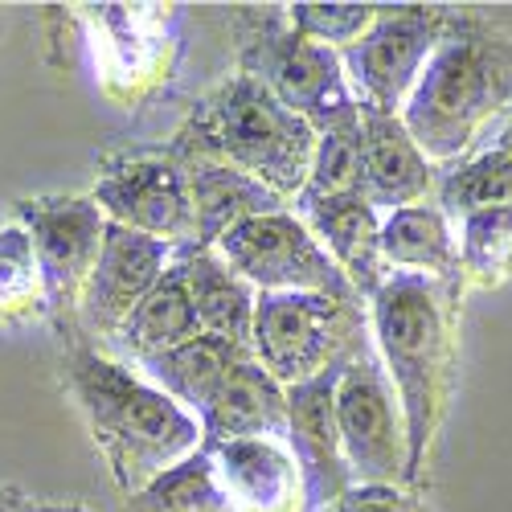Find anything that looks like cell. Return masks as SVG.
Masks as SVG:
<instances>
[{"mask_svg": "<svg viewBox=\"0 0 512 512\" xmlns=\"http://www.w3.org/2000/svg\"><path fill=\"white\" fill-rule=\"evenodd\" d=\"M459 291V283L426 275H386L365 304L373 353L390 377L406 422V488L422 484L451 398Z\"/></svg>", "mask_w": 512, "mask_h": 512, "instance_id": "6da1fadb", "label": "cell"}, {"mask_svg": "<svg viewBox=\"0 0 512 512\" xmlns=\"http://www.w3.org/2000/svg\"><path fill=\"white\" fill-rule=\"evenodd\" d=\"M398 119L439 173L484 152L512 119V37L480 17L451 13Z\"/></svg>", "mask_w": 512, "mask_h": 512, "instance_id": "7a4b0ae2", "label": "cell"}, {"mask_svg": "<svg viewBox=\"0 0 512 512\" xmlns=\"http://www.w3.org/2000/svg\"><path fill=\"white\" fill-rule=\"evenodd\" d=\"M66 381L123 496H136L205 443L201 422L185 406L156 390L136 365L87 340L70 345Z\"/></svg>", "mask_w": 512, "mask_h": 512, "instance_id": "3957f363", "label": "cell"}, {"mask_svg": "<svg viewBox=\"0 0 512 512\" xmlns=\"http://www.w3.org/2000/svg\"><path fill=\"white\" fill-rule=\"evenodd\" d=\"M168 148L177 156L222 160L291 205L308 181L316 127L287 111L259 78L238 70L193 107Z\"/></svg>", "mask_w": 512, "mask_h": 512, "instance_id": "277c9868", "label": "cell"}, {"mask_svg": "<svg viewBox=\"0 0 512 512\" xmlns=\"http://www.w3.org/2000/svg\"><path fill=\"white\" fill-rule=\"evenodd\" d=\"M373 349L369 312L361 300L336 295H259L250 353L283 390L320 373L345 369Z\"/></svg>", "mask_w": 512, "mask_h": 512, "instance_id": "5b68a950", "label": "cell"}, {"mask_svg": "<svg viewBox=\"0 0 512 512\" xmlns=\"http://www.w3.org/2000/svg\"><path fill=\"white\" fill-rule=\"evenodd\" d=\"M238 70L259 78L263 87L300 119H308L316 132L324 123L357 111L340 54L316 46L304 33H295L287 9H238Z\"/></svg>", "mask_w": 512, "mask_h": 512, "instance_id": "8992f818", "label": "cell"}, {"mask_svg": "<svg viewBox=\"0 0 512 512\" xmlns=\"http://www.w3.org/2000/svg\"><path fill=\"white\" fill-rule=\"evenodd\" d=\"M447 25L451 9L439 5H377L365 37L340 54L353 103L369 115H402Z\"/></svg>", "mask_w": 512, "mask_h": 512, "instance_id": "52a82bcc", "label": "cell"}, {"mask_svg": "<svg viewBox=\"0 0 512 512\" xmlns=\"http://www.w3.org/2000/svg\"><path fill=\"white\" fill-rule=\"evenodd\" d=\"M213 250L259 295L308 291V295H336V300H361L295 209H275L263 213V218H250L230 234H222Z\"/></svg>", "mask_w": 512, "mask_h": 512, "instance_id": "ba28073f", "label": "cell"}, {"mask_svg": "<svg viewBox=\"0 0 512 512\" xmlns=\"http://www.w3.org/2000/svg\"><path fill=\"white\" fill-rule=\"evenodd\" d=\"M91 197L111 226L144 234L173 250L197 246L189 177L173 148L107 156Z\"/></svg>", "mask_w": 512, "mask_h": 512, "instance_id": "9c48e42d", "label": "cell"}, {"mask_svg": "<svg viewBox=\"0 0 512 512\" xmlns=\"http://www.w3.org/2000/svg\"><path fill=\"white\" fill-rule=\"evenodd\" d=\"M332 410L353 484L406 488V422L398 394L373 349L340 369Z\"/></svg>", "mask_w": 512, "mask_h": 512, "instance_id": "30bf717a", "label": "cell"}, {"mask_svg": "<svg viewBox=\"0 0 512 512\" xmlns=\"http://www.w3.org/2000/svg\"><path fill=\"white\" fill-rule=\"evenodd\" d=\"M13 222H21L33 238L50 316L78 328L82 291H87L107 238L103 209L95 197H25L13 205Z\"/></svg>", "mask_w": 512, "mask_h": 512, "instance_id": "8fae6325", "label": "cell"}, {"mask_svg": "<svg viewBox=\"0 0 512 512\" xmlns=\"http://www.w3.org/2000/svg\"><path fill=\"white\" fill-rule=\"evenodd\" d=\"M173 259H177L173 246L107 222L99 263H95L87 291H82V304H78V336H99L111 345L119 328L127 324V316H132L144 295L156 287V279L173 267Z\"/></svg>", "mask_w": 512, "mask_h": 512, "instance_id": "7c38bea8", "label": "cell"}, {"mask_svg": "<svg viewBox=\"0 0 512 512\" xmlns=\"http://www.w3.org/2000/svg\"><path fill=\"white\" fill-rule=\"evenodd\" d=\"M336 377L340 369L320 373L287 390V439L283 443L304 484V512H324L353 488L349 463H345L340 435H336V410H332Z\"/></svg>", "mask_w": 512, "mask_h": 512, "instance_id": "4fadbf2b", "label": "cell"}, {"mask_svg": "<svg viewBox=\"0 0 512 512\" xmlns=\"http://www.w3.org/2000/svg\"><path fill=\"white\" fill-rule=\"evenodd\" d=\"M87 25L95 37V58L107 78V91H140L168 70V50L177 46L168 13L156 5H87Z\"/></svg>", "mask_w": 512, "mask_h": 512, "instance_id": "5bb4252c", "label": "cell"}, {"mask_svg": "<svg viewBox=\"0 0 512 512\" xmlns=\"http://www.w3.org/2000/svg\"><path fill=\"white\" fill-rule=\"evenodd\" d=\"M439 168L418 152L398 115L361 111V197L386 218L435 197Z\"/></svg>", "mask_w": 512, "mask_h": 512, "instance_id": "9a60e30c", "label": "cell"}, {"mask_svg": "<svg viewBox=\"0 0 512 512\" xmlns=\"http://www.w3.org/2000/svg\"><path fill=\"white\" fill-rule=\"evenodd\" d=\"M205 451L234 512H304V484L283 439H234Z\"/></svg>", "mask_w": 512, "mask_h": 512, "instance_id": "2e32d148", "label": "cell"}, {"mask_svg": "<svg viewBox=\"0 0 512 512\" xmlns=\"http://www.w3.org/2000/svg\"><path fill=\"white\" fill-rule=\"evenodd\" d=\"M295 213L304 218L312 238L328 250V259L340 267L349 287L361 295V304H369L390 275L386 263H381V213L361 193L312 201Z\"/></svg>", "mask_w": 512, "mask_h": 512, "instance_id": "e0dca14e", "label": "cell"}, {"mask_svg": "<svg viewBox=\"0 0 512 512\" xmlns=\"http://www.w3.org/2000/svg\"><path fill=\"white\" fill-rule=\"evenodd\" d=\"M201 435V447L234 439H287V390L254 357H242L222 381L213 406L201 414Z\"/></svg>", "mask_w": 512, "mask_h": 512, "instance_id": "ac0fdd59", "label": "cell"}, {"mask_svg": "<svg viewBox=\"0 0 512 512\" xmlns=\"http://www.w3.org/2000/svg\"><path fill=\"white\" fill-rule=\"evenodd\" d=\"M185 177H189V197H193V222H197V246L213 250L222 234L234 226L263 218L275 209H291L283 197H275L267 185L254 177L238 173V168L222 160H205V156H181Z\"/></svg>", "mask_w": 512, "mask_h": 512, "instance_id": "d6986e66", "label": "cell"}, {"mask_svg": "<svg viewBox=\"0 0 512 512\" xmlns=\"http://www.w3.org/2000/svg\"><path fill=\"white\" fill-rule=\"evenodd\" d=\"M381 263H386L390 275H426V279L459 283L455 222L435 201L386 213L381 218Z\"/></svg>", "mask_w": 512, "mask_h": 512, "instance_id": "ffe728a7", "label": "cell"}, {"mask_svg": "<svg viewBox=\"0 0 512 512\" xmlns=\"http://www.w3.org/2000/svg\"><path fill=\"white\" fill-rule=\"evenodd\" d=\"M181 263H185V283H189V300H193L201 336H213V340H226V345L250 349L259 291H254L238 271H230L218 259V250L185 246Z\"/></svg>", "mask_w": 512, "mask_h": 512, "instance_id": "44dd1931", "label": "cell"}, {"mask_svg": "<svg viewBox=\"0 0 512 512\" xmlns=\"http://www.w3.org/2000/svg\"><path fill=\"white\" fill-rule=\"evenodd\" d=\"M201 336V324H197V312H193V300H189V283H185V263H181V250L173 267H168L156 287L140 300V308L127 316V324L119 328V336L111 340L119 361L127 365H140L148 357H160L168 349L185 345V340Z\"/></svg>", "mask_w": 512, "mask_h": 512, "instance_id": "7402d4cb", "label": "cell"}, {"mask_svg": "<svg viewBox=\"0 0 512 512\" xmlns=\"http://www.w3.org/2000/svg\"><path fill=\"white\" fill-rule=\"evenodd\" d=\"M242 357H254V353L238 349V345H226V340H213V336H193L177 349L140 361L136 369L152 381L156 390H164L177 406H185L201 422V414L213 406L222 381L230 377V369Z\"/></svg>", "mask_w": 512, "mask_h": 512, "instance_id": "603a6c76", "label": "cell"}, {"mask_svg": "<svg viewBox=\"0 0 512 512\" xmlns=\"http://www.w3.org/2000/svg\"><path fill=\"white\" fill-rule=\"evenodd\" d=\"M435 205L451 222L480 209H512V156L484 148L443 168V177L435 185Z\"/></svg>", "mask_w": 512, "mask_h": 512, "instance_id": "cb8c5ba5", "label": "cell"}, {"mask_svg": "<svg viewBox=\"0 0 512 512\" xmlns=\"http://www.w3.org/2000/svg\"><path fill=\"white\" fill-rule=\"evenodd\" d=\"M345 193H361V107L345 111L316 132V152H312L304 193L291 205L300 209V205L345 197Z\"/></svg>", "mask_w": 512, "mask_h": 512, "instance_id": "d4e9b609", "label": "cell"}, {"mask_svg": "<svg viewBox=\"0 0 512 512\" xmlns=\"http://www.w3.org/2000/svg\"><path fill=\"white\" fill-rule=\"evenodd\" d=\"M127 512H234V508L218 484L209 451L197 447L189 459L160 472L148 488L127 496Z\"/></svg>", "mask_w": 512, "mask_h": 512, "instance_id": "484cf974", "label": "cell"}, {"mask_svg": "<svg viewBox=\"0 0 512 512\" xmlns=\"http://www.w3.org/2000/svg\"><path fill=\"white\" fill-rule=\"evenodd\" d=\"M46 316L50 300L33 238L21 222H5L0 226V324H33Z\"/></svg>", "mask_w": 512, "mask_h": 512, "instance_id": "4316f807", "label": "cell"}, {"mask_svg": "<svg viewBox=\"0 0 512 512\" xmlns=\"http://www.w3.org/2000/svg\"><path fill=\"white\" fill-rule=\"evenodd\" d=\"M459 283L504 287L512 283V209H480L459 218Z\"/></svg>", "mask_w": 512, "mask_h": 512, "instance_id": "83f0119b", "label": "cell"}, {"mask_svg": "<svg viewBox=\"0 0 512 512\" xmlns=\"http://www.w3.org/2000/svg\"><path fill=\"white\" fill-rule=\"evenodd\" d=\"M373 17H377V5H287L291 29L336 54H345L353 41H361Z\"/></svg>", "mask_w": 512, "mask_h": 512, "instance_id": "f1b7e54d", "label": "cell"}, {"mask_svg": "<svg viewBox=\"0 0 512 512\" xmlns=\"http://www.w3.org/2000/svg\"><path fill=\"white\" fill-rule=\"evenodd\" d=\"M324 512H426L418 488H402V484H353L336 504H328Z\"/></svg>", "mask_w": 512, "mask_h": 512, "instance_id": "f546056e", "label": "cell"}, {"mask_svg": "<svg viewBox=\"0 0 512 512\" xmlns=\"http://www.w3.org/2000/svg\"><path fill=\"white\" fill-rule=\"evenodd\" d=\"M0 512H37V504L29 496H21L17 488H5L0 492Z\"/></svg>", "mask_w": 512, "mask_h": 512, "instance_id": "4dcf8cb0", "label": "cell"}, {"mask_svg": "<svg viewBox=\"0 0 512 512\" xmlns=\"http://www.w3.org/2000/svg\"><path fill=\"white\" fill-rule=\"evenodd\" d=\"M488 148H496V152H504V156H512V119L500 127V132L492 136V144Z\"/></svg>", "mask_w": 512, "mask_h": 512, "instance_id": "1f68e13d", "label": "cell"}, {"mask_svg": "<svg viewBox=\"0 0 512 512\" xmlns=\"http://www.w3.org/2000/svg\"><path fill=\"white\" fill-rule=\"evenodd\" d=\"M37 512H82V508H54V504H37Z\"/></svg>", "mask_w": 512, "mask_h": 512, "instance_id": "d6a6232c", "label": "cell"}]
</instances>
